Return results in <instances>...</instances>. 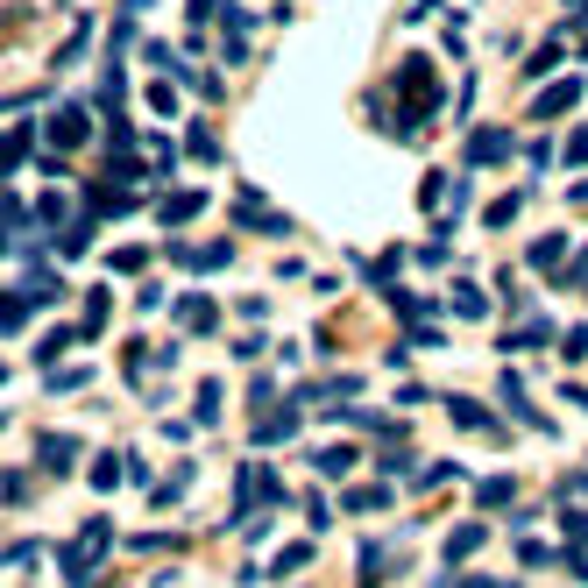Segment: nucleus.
Here are the masks:
<instances>
[{
    "label": "nucleus",
    "mask_w": 588,
    "mask_h": 588,
    "mask_svg": "<svg viewBox=\"0 0 588 588\" xmlns=\"http://www.w3.org/2000/svg\"><path fill=\"white\" fill-rule=\"evenodd\" d=\"M107 546H114V525H107V518H86V532H78V539L57 553L64 581H71V588H93V581H100L93 567H100V553H107Z\"/></svg>",
    "instance_id": "1"
},
{
    "label": "nucleus",
    "mask_w": 588,
    "mask_h": 588,
    "mask_svg": "<svg viewBox=\"0 0 588 588\" xmlns=\"http://www.w3.org/2000/svg\"><path fill=\"white\" fill-rule=\"evenodd\" d=\"M511 149H518L511 128H475V135H468V171H482V163H503Z\"/></svg>",
    "instance_id": "2"
},
{
    "label": "nucleus",
    "mask_w": 588,
    "mask_h": 588,
    "mask_svg": "<svg viewBox=\"0 0 588 588\" xmlns=\"http://www.w3.org/2000/svg\"><path fill=\"white\" fill-rule=\"evenodd\" d=\"M50 142H57V149L93 142V114H86V107H57V114H50Z\"/></svg>",
    "instance_id": "3"
},
{
    "label": "nucleus",
    "mask_w": 588,
    "mask_h": 588,
    "mask_svg": "<svg viewBox=\"0 0 588 588\" xmlns=\"http://www.w3.org/2000/svg\"><path fill=\"white\" fill-rule=\"evenodd\" d=\"M234 227H256V234H291V220H284V213H270L256 192H241V199H234Z\"/></svg>",
    "instance_id": "4"
},
{
    "label": "nucleus",
    "mask_w": 588,
    "mask_h": 588,
    "mask_svg": "<svg viewBox=\"0 0 588 588\" xmlns=\"http://www.w3.org/2000/svg\"><path fill=\"white\" fill-rule=\"evenodd\" d=\"M397 86H404V93L418 100V114H426V107L440 100V86H433V64H426V57H404V71H397Z\"/></svg>",
    "instance_id": "5"
},
{
    "label": "nucleus",
    "mask_w": 588,
    "mask_h": 588,
    "mask_svg": "<svg viewBox=\"0 0 588 588\" xmlns=\"http://www.w3.org/2000/svg\"><path fill=\"white\" fill-rule=\"evenodd\" d=\"M171 256H178L185 270H220V263H234V241H206V248H185V241H171Z\"/></svg>",
    "instance_id": "6"
},
{
    "label": "nucleus",
    "mask_w": 588,
    "mask_h": 588,
    "mask_svg": "<svg viewBox=\"0 0 588 588\" xmlns=\"http://www.w3.org/2000/svg\"><path fill=\"white\" fill-rule=\"evenodd\" d=\"M574 100H581V78H560L553 93H539V100H532V121H553V114H567Z\"/></svg>",
    "instance_id": "7"
},
{
    "label": "nucleus",
    "mask_w": 588,
    "mask_h": 588,
    "mask_svg": "<svg viewBox=\"0 0 588 588\" xmlns=\"http://www.w3.org/2000/svg\"><path fill=\"white\" fill-rule=\"evenodd\" d=\"M213 319H220V312H213V298H199V291H192V298H178V326H185V333H213Z\"/></svg>",
    "instance_id": "8"
},
{
    "label": "nucleus",
    "mask_w": 588,
    "mask_h": 588,
    "mask_svg": "<svg viewBox=\"0 0 588 588\" xmlns=\"http://www.w3.org/2000/svg\"><path fill=\"white\" fill-rule=\"evenodd\" d=\"M36 454H43V468H50V475H64V468L78 461V440H71V433H43V447H36Z\"/></svg>",
    "instance_id": "9"
},
{
    "label": "nucleus",
    "mask_w": 588,
    "mask_h": 588,
    "mask_svg": "<svg viewBox=\"0 0 588 588\" xmlns=\"http://www.w3.org/2000/svg\"><path fill=\"white\" fill-rule=\"evenodd\" d=\"M447 411H454V426H461V433H496V418H489L475 397H447Z\"/></svg>",
    "instance_id": "10"
},
{
    "label": "nucleus",
    "mask_w": 588,
    "mask_h": 588,
    "mask_svg": "<svg viewBox=\"0 0 588 588\" xmlns=\"http://www.w3.org/2000/svg\"><path fill=\"white\" fill-rule=\"evenodd\" d=\"M256 440H263V447L298 440V411H270V418H256Z\"/></svg>",
    "instance_id": "11"
},
{
    "label": "nucleus",
    "mask_w": 588,
    "mask_h": 588,
    "mask_svg": "<svg viewBox=\"0 0 588 588\" xmlns=\"http://www.w3.org/2000/svg\"><path fill=\"white\" fill-rule=\"evenodd\" d=\"M567 263V234H539L532 241V270H560Z\"/></svg>",
    "instance_id": "12"
},
{
    "label": "nucleus",
    "mask_w": 588,
    "mask_h": 588,
    "mask_svg": "<svg viewBox=\"0 0 588 588\" xmlns=\"http://www.w3.org/2000/svg\"><path fill=\"white\" fill-rule=\"evenodd\" d=\"M312 461H319V475H326V482H341V475H348V468H355L362 454H355V447H319Z\"/></svg>",
    "instance_id": "13"
},
{
    "label": "nucleus",
    "mask_w": 588,
    "mask_h": 588,
    "mask_svg": "<svg viewBox=\"0 0 588 588\" xmlns=\"http://www.w3.org/2000/svg\"><path fill=\"white\" fill-rule=\"evenodd\" d=\"M482 539H489L482 525H454V532H447V560H468V553H482Z\"/></svg>",
    "instance_id": "14"
},
{
    "label": "nucleus",
    "mask_w": 588,
    "mask_h": 588,
    "mask_svg": "<svg viewBox=\"0 0 588 588\" xmlns=\"http://www.w3.org/2000/svg\"><path fill=\"white\" fill-rule=\"evenodd\" d=\"M199 206H206V192H178V199H163V206H156V220H171V227H178V220H192Z\"/></svg>",
    "instance_id": "15"
},
{
    "label": "nucleus",
    "mask_w": 588,
    "mask_h": 588,
    "mask_svg": "<svg viewBox=\"0 0 588 588\" xmlns=\"http://www.w3.org/2000/svg\"><path fill=\"white\" fill-rule=\"evenodd\" d=\"M539 341H553V326H546V319H525V326L503 333V348H539Z\"/></svg>",
    "instance_id": "16"
},
{
    "label": "nucleus",
    "mask_w": 588,
    "mask_h": 588,
    "mask_svg": "<svg viewBox=\"0 0 588 588\" xmlns=\"http://www.w3.org/2000/svg\"><path fill=\"white\" fill-rule=\"evenodd\" d=\"M511 496H518V482H511V475H489V482L475 489V503H482V511H496V503H511Z\"/></svg>",
    "instance_id": "17"
},
{
    "label": "nucleus",
    "mask_w": 588,
    "mask_h": 588,
    "mask_svg": "<svg viewBox=\"0 0 588 588\" xmlns=\"http://www.w3.org/2000/svg\"><path fill=\"white\" fill-rule=\"evenodd\" d=\"M454 312H461V319H489V298H482L475 284H454Z\"/></svg>",
    "instance_id": "18"
},
{
    "label": "nucleus",
    "mask_w": 588,
    "mask_h": 588,
    "mask_svg": "<svg viewBox=\"0 0 588 588\" xmlns=\"http://www.w3.org/2000/svg\"><path fill=\"white\" fill-rule=\"evenodd\" d=\"M71 341H78V333H71V326H57V333H43V348H36V362L50 369V362H57V355H64Z\"/></svg>",
    "instance_id": "19"
},
{
    "label": "nucleus",
    "mask_w": 588,
    "mask_h": 588,
    "mask_svg": "<svg viewBox=\"0 0 588 588\" xmlns=\"http://www.w3.org/2000/svg\"><path fill=\"white\" fill-rule=\"evenodd\" d=\"M560 355H567V362H588V326H567V333H560Z\"/></svg>",
    "instance_id": "20"
},
{
    "label": "nucleus",
    "mask_w": 588,
    "mask_h": 588,
    "mask_svg": "<svg viewBox=\"0 0 588 588\" xmlns=\"http://www.w3.org/2000/svg\"><path fill=\"white\" fill-rule=\"evenodd\" d=\"M121 475H128V461H121V454H107V461H100V468H93V489H114V482H121Z\"/></svg>",
    "instance_id": "21"
},
{
    "label": "nucleus",
    "mask_w": 588,
    "mask_h": 588,
    "mask_svg": "<svg viewBox=\"0 0 588 588\" xmlns=\"http://www.w3.org/2000/svg\"><path fill=\"white\" fill-rule=\"evenodd\" d=\"M298 567H312V546H284V553H277V567H270V574H298Z\"/></svg>",
    "instance_id": "22"
},
{
    "label": "nucleus",
    "mask_w": 588,
    "mask_h": 588,
    "mask_svg": "<svg viewBox=\"0 0 588 588\" xmlns=\"http://www.w3.org/2000/svg\"><path fill=\"white\" fill-rule=\"evenodd\" d=\"M390 489H348V511H383Z\"/></svg>",
    "instance_id": "23"
},
{
    "label": "nucleus",
    "mask_w": 588,
    "mask_h": 588,
    "mask_svg": "<svg viewBox=\"0 0 588 588\" xmlns=\"http://www.w3.org/2000/svg\"><path fill=\"white\" fill-rule=\"evenodd\" d=\"M100 326H107V291L86 298V326H78V333H100Z\"/></svg>",
    "instance_id": "24"
},
{
    "label": "nucleus",
    "mask_w": 588,
    "mask_h": 588,
    "mask_svg": "<svg viewBox=\"0 0 588 588\" xmlns=\"http://www.w3.org/2000/svg\"><path fill=\"white\" fill-rule=\"evenodd\" d=\"M553 64H560V43H546V50H539V57H532V64H525V78H546V71H553Z\"/></svg>",
    "instance_id": "25"
},
{
    "label": "nucleus",
    "mask_w": 588,
    "mask_h": 588,
    "mask_svg": "<svg viewBox=\"0 0 588 588\" xmlns=\"http://www.w3.org/2000/svg\"><path fill=\"white\" fill-rule=\"evenodd\" d=\"M142 57H149V64H156V71H178V50H171V43H149V50H142Z\"/></svg>",
    "instance_id": "26"
},
{
    "label": "nucleus",
    "mask_w": 588,
    "mask_h": 588,
    "mask_svg": "<svg viewBox=\"0 0 588 588\" xmlns=\"http://www.w3.org/2000/svg\"><path fill=\"white\" fill-rule=\"evenodd\" d=\"M511 220H518V192H511V199H496V206H489V227H511Z\"/></svg>",
    "instance_id": "27"
},
{
    "label": "nucleus",
    "mask_w": 588,
    "mask_h": 588,
    "mask_svg": "<svg viewBox=\"0 0 588 588\" xmlns=\"http://www.w3.org/2000/svg\"><path fill=\"white\" fill-rule=\"evenodd\" d=\"M149 256H142V248H114V256H107V270H142Z\"/></svg>",
    "instance_id": "28"
},
{
    "label": "nucleus",
    "mask_w": 588,
    "mask_h": 588,
    "mask_svg": "<svg viewBox=\"0 0 588 588\" xmlns=\"http://www.w3.org/2000/svg\"><path fill=\"white\" fill-rule=\"evenodd\" d=\"M199 418H206V426L220 418V383H206V390H199Z\"/></svg>",
    "instance_id": "29"
},
{
    "label": "nucleus",
    "mask_w": 588,
    "mask_h": 588,
    "mask_svg": "<svg viewBox=\"0 0 588 588\" xmlns=\"http://www.w3.org/2000/svg\"><path fill=\"white\" fill-rule=\"evenodd\" d=\"M192 156H220V135L213 128H192Z\"/></svg>",
    "instance_id": "30"
},
{
    "label": "nucleus",
    "mask_w": 588,
    "mask_h": 588,
    "mask_svg": "<svg viewBox=\"0 0 588 588\" xmlns=\"http://www.w3.org/2000/svg\"><path fill=\"white\" fill-rule=\"evenodd\" d=\"M560 525H567V539H574V546H588V511H567Z\"/></svg>",
    "instance_id": "31"
},
{
    "label": "nucleus",
    "mask_w": 588,
    "mask_h": 588,
    "mask_svg": "<svg viewBox=\"0 0 588 588\" xmlns=\"http://www.w3.org/2000/svg\"><path fill=\"white\" fill-rule=\"evenodd\" d=\"M567 163H588V128H574V142H567Z\"/></svg>",
    "instance_id": "32"
},
{
    "label": "nucleus",
    "mask_w": 588,
    "mask_h": 588,
    "mask_svg": "<svg viewBox=\"0 0 588 588\" xmlns=\"http://www.w3.org/2000/svg\"><path fill=\"white\" fill-rule=\"evenodd\" d=\"M560 397H567L574 411H588V390H581V383H560Z\"/></svg>",
    "instance_id": "33"
},
{
    "label": "nucleus",
    "mask_w": 588,
    "mask_h": 588,
    "mask_svg": "<svg viewBox=\"0 0 588 588\" xmlns=\"http://www.w3.org/2000/svg\"><path fill=\"white\" fill-rule=\"evenodd\" d=\"M574 581H588V553H574Z\"/></svg>",
    "instance_id": "34"
},
{
    "label": "nucleus",
    "mask_w": 588,
    "mask_h": 588,
    "mask_svg": "<svg viewBox=\"0 0 588 588\" xmlns=\"http://www.w3.org/2000/svg\"><path fill=\"white\" fill-rule=\"evenodd\" d=\"M574 199H588V178H581V185H574Z\"/></svg>",
    "instance_id": "35"
}]
</instances>
